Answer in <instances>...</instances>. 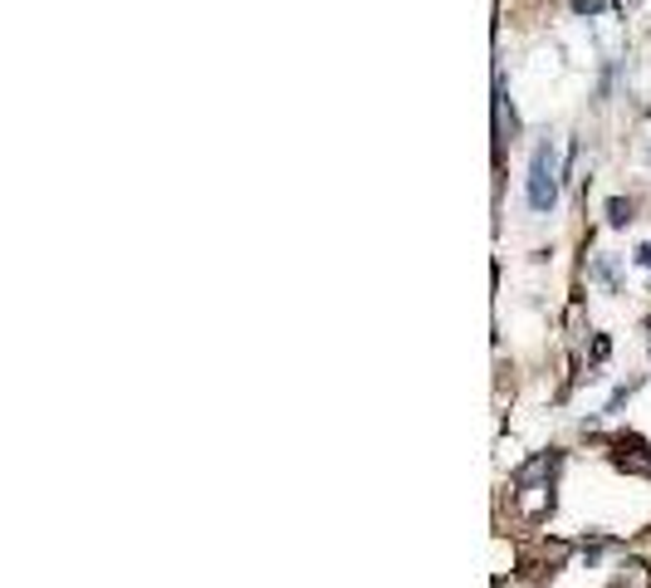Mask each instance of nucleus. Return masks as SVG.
Wrapping results in <instances>:
<instances>
[{"mask_svg": "<svg viewBox=\"0 0 651 588\" xmlns=\"http://www.w3.org/2000/svg\"><path fill=\"white\" fill-rule=\"evenodd\" d=\"M612 461H618L622 471H632V476H651V447L647 441H637V437L612 441Z\"/></svg>", "mask_w": 651, "mask_h": 588, "instance_id": "2", "label": "nucleus"}, {"mask_svg": "<svg viewBox=\"0 0 651 588\" xmlns=\"http://www.w3.org/2000/svg\"><path fill=\"white\" fill-rule=\"evenodd\" d=\"M637 265L651 270V245H642V251H637Z\"/></svg>", "mask_w": 651, "mask_h": 588, "instance_id": "4", "label": "nucleus"}, {"mask_svg": "<svg viewBox=\"0 0 651 588\" xmlns=\"http://www.w3.org/2000/svg\"><path fill=\"white\" fill-rule=\"evenodd\" d=\"M559 202V167L549 147H534V163H530V206L534 212H554Z\"/></svg>", "mask_w": 651, "mask_h": 588, "instance_id": "1", "label": "nucleus"}, {"mask_svg": "<svg viewBox=\"0 0 651 588\" xmlns=\"http://www.w3.org/2000/svg\"><path fill=\"white\" fill-rule=\"evenodd\" d=\"M632 212H637V202H628V196H612V202H608V220H612V226H628Z\"/></svg>", "mask_w": 651, "mask_h": 588, "instance_id": "3", "label": "nucleus"}]
</instances>
